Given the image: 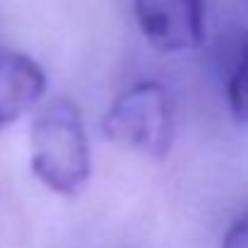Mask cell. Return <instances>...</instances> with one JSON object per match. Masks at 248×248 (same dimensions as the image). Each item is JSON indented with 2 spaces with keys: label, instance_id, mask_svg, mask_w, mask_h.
<instances>
[{
  "label": "cell",
  "instance_id": "6da1fadb",
  "mask_svg": "<svg viewBox=\"0 0 248 248\" xmlns=\"http://www.w3.org/2000/svg\"><path fill=\"white\" fill-rule=\"evenodd\" d=\"M31 171L58 195H78L92 176V152L80 108L70 99L48 101L31 123Z\"/></svg>",
  "mask_w": 248,
  "mask_h": 248
},
{
  "label": "cell",
  "instance_id": "7a4b0ae2",
  "mask_svg": "<svg viewBox=\"0 0 248 248\" xmlns=\"http://www.w3.org/2000/svg\"><path fill=\"white\" fill-rule=\"evenodd\" d=\"M104 135L142 157L164 159L176 138V104L159 82L128 87L104 116Z\"/></svg>",
  "mask_w": 248,
  "mask_h": 248
},
{
  "label": "cell",
  "instance_id": "3957f363",
  "mask_svg": "<svg viewBox=\"0 0 248 248\" xmlns=\"http://www.w3.org/2000/svg\"><path fill=\"white\" fill-rule=\"evenodd\" d=\"M145 39L164 53L195 51L205 41V0H135Z\"/></svg>",
  "mask_w": 248,
  "mask_h": 248
},
{
  "label": "cell",
  "instance_id": "277c9868",
  "mask_svg": "<svg viewBox=\"0 0 248 248\" xmlns=\"http://www.w3.org/2000/svg\"><path fill=\"white\" fill-rule=\"evenodd\" d=\"M46 94L44 68L12 48L0 46V128L17 123Z\"/></svg>",
  "mask_w": 248,
  "mask_h": 248
},
{
  "label": "cell",
  "instance_id": "5b68a950",
  "mask_svg": "<svg viewBox=\"0 0 248 248\" xmlns=\"http://www.w3.org/2000/svg\"><path fill=\"white\" fill-rule=\"evenodd\" d=\"M224 92L232 113L241 123H248V41L239 46V51L229 61Z\"/></svg>",
  "mask_w": 248,
  "mask_h": 248
},
{
  "label": "cell",
  "instance_id": "8992f818",
  "mask_svg": "<svg viewBox=\"0 0 248 248\" xmlns=\"http://www.w3.org/2000/svg\"><path fill=\"white\" fill-rule=\"evenodd\" d=\"M222 248H248V212L229 227L222 239Z\"/></svg>",
  "mask_w": 248,
  "mask_h": 248
}]
</instances>
